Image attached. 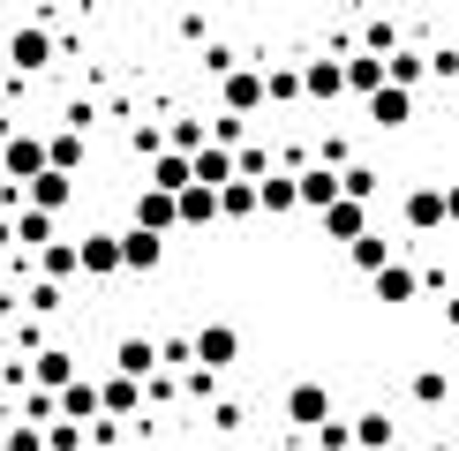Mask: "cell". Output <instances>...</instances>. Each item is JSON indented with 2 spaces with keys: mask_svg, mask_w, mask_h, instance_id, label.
I'll return each mask as SVG.
<instances>
[{
  "mask_svg": "<svg viewBox=\"0 0 459 451\" xmlns=\"http://www.w3.org/2000/svg\"><path fill=\"white\" fill-rule=\"evenodd\" d=\"M0 256H15V226L8 218H0Z\"/></svg>",
  "mask_w": 459,
  "mask_h": 451,
  "instance_id": "obj_42",
  "label": "cell"
},
{
  "mask_svg": "<svg viewBox=\"0 0 459 451\" xmlns=\"http://www.w3.org/2000/svg\"><path fill=\"white\" fill-rule=\"evenodd\" d=\"M219 218H256V181H226L219 188Z\"/></svg>",
  "mask_w": 459,
  "mask_h": 451,
  "instance_id": "obj_32",
  "label": "cell"
},
{
  "mask_svg": "<svg viewBox=\"0 0 459 451\" xmlns=\"http://www.w3.org/2000/svg\"><path fill=\"white\" fill-rule=\"evenodd\" d=\"M151 369H159V338H151V331H128L121 346H113V376H128V384H143Z\"/></svg>",
  "mask_w": 459,
  "mask_h": 451,
  "instance_id": "obj_9",
  "label": "cell"
},
{
  "mask_svg": "<svg viewBox=\"0 0 459 451\" xmlns=\"http://www.w3.org/2000/svg\"><path fill=\"white\" fill-rule=\"evenodd\" d=\"M256 211L264 218H294L301 211V203H294V174H279V166H272V174L256 181Z\"/></svg>",
  "mask_w": 459,
  "mask_h": 451,
  "instance_id": "obj_18",
  "label": "cell"
},
{
  "mask_svg": "<svg viewBox=\"0 0 459 451\" xmlns=\"http://www.w3.org/2000/svg\"><path fill=\"white\" fill-rule=\"evenodd\" d=\"M347 263H354L361 278H369V271H385V263H392V241H385V234H377V226H369V234H361V241H347Z\"/></svg>",
  "mask_w": 459,
  "mask_h": 451,
  "instance_id": "obj_27",
  "label": "cell"
},
{
  "mask_svg": "<svg viewBox=\"0 0 459 451\" xmlns=\"http://www.w3.org/2000/svg\"><path fill=\"white\" fill-rule=\"evenodd\" d=\"M339 83H347L354 98H369V90H385V61H377V53H347V61H339Z\"/></svg>",
  "mask_w": 459,
  "mask_h": 451,
  "instance_id": "obj_19",
  "label": "cell"
},
{
  "mask_svg": "<svg viewBox=\"0 0 459 451\" xmlns=\"http://www.w3.org/2000/svg\"><path fill=\"white\" fill-rule=\"evenodd\" d=\"M361 53L392 61V53H399V23H385V15H369V23H361Z\"/></svg>",
  "mask_w": 459,
  "mask_h": 451,
  "instance_id": "obj_33",
  "label": "cell"
},
{
  "mask_svg": "<svg viewBox=\"0 0 459 451\" xmlns=\"http://www.w3.org/2000/svg\"><path fill=\"white\" fill-rule=\"evenodd\" d=\"M0 353H8V324H0Z\"/></svg>",
  "mask_w": 459,
  "mask_h": 451,
  "instance_id": "obj_44",
  "label": "cell"
},
{
  "mask_svg": "<svg viewBox=\"0 0 459 451\" xmlns=\"http://www.w3.org/2000/svg\"><path fill=\"white\" fill-rule=\"evenodd\" d=\"M204 68H212V75H234L241 53H234V46H204Z\"/></svg>",
  "mask_w": 459,
  "mask_h": 451,
  "instance_id": "obj_37",
  "label": "cell"
},
{
  "mask_svg": "<svg viewBox=\"0 0 459 451\" xmlns=\"http://www.w3.org/2000/svg\"><path fill=\"white\" fill-rule=\"evenodd\" d=\"M75 278H121V241L113 234H83L75 241Z\"/></svg>",
  "mask_w": 459,
  "mask_h": 451,
  "instance_id": "obj_6",
  "label": "cell"
},
{
  "mask_svg": "<svg viewBox=\"0 0 459 451\" xmlns=\"http://www.w3.org/2000/svg\"><path fill=\"white\" fill-rule=\"evenodd\" d=\"M8 226H15V256H38L61 241V218H46V211H15Z\"/></svg>",
  "mask_w": 459,
  "mask_h": 451,
  "instance_id": "obj_13",
  "label": "cell"
},
{
  "mask_svg": "<svg viewBox=\"0 0 459 451\" xmlns=\"http://www.w3.org/2000/svg\"><path fill=\"white\" fill-rule=\"evenodd\" d=\"M407 399H414V406H445V399H452V376L437 369V362H422V369L407 376Z\"/></svg>",
  "mask_w": 459,
  "mask_h": 451,
  "instance_id": "obj_23",
  "label": "cell"
},
{
  "mask_svg": "<svg viewBox=\"0 0 459 451\" xmlns=\"http://www.w3.org/2000/svg\"><path fill=\"white\" fill-rule=\"evenodd\" d=\"M294 75H301V98H324V106L347 90V83H339V61H324V53H316V61H301Z\"/></svg>",
  "mask_w": 459,
  "mask_h": 451,
  "instance_id": "obj_21",
  "label": "cell"
},
{
  "mask_svg": "<svg viewBox=\"0 0 459 451\" xmlns=\"http://www.w3.org/2000/svg\"><path fill=\"white\" fill-rule=\"evenodd\" d=\"M46 451H83V429H68V421H53V429H46Z\"/></svg>",
  "mask_w": 459,
  "mask_h": 451,
  "instance_id": "obj_39",
  "label": "cell"
},
{
  "mask_svg": "<svg viewBox=\"0 0 459 451\" xmlns=\"http://www.w3.org/2000/svg\"><path fill=\"white\" fill-rule=\"evenodd\" d=\"M68 203H75V181H68V174H38V181L23 188V211H46V218H61Z\"/></svg>",
  "mask_w": 459,
  "mask_h": 451,
  "instance_id": "obj_12",
  "label": "cell"
},
{
  "mask_svg": "<svg viewBox=\"0 0 459 451\" xmlns=\"http://www.w3.org/2000/svg\"><path fill=\"white\" fill-rule=\"evenodd\" d=\"M15 309H23V316H53V309H61V286H46V278H30Z\"/></svg>",
  "mask_w": 459,
  "mask_h": 451,
  "instance_id": "obj_34",
  "label": "cell"
},
{
  "mask_svg": "<svg viewBox=\"0 0 459 451\" xmlns=\"http://www.w3.org/2000/svg\"><path fill=\"white\" fill-rule=\"evenodd\" d=\"M99 384V421H136L143 413V384H128V376H91Z\"/></svg>",
  "mask_w": 459,
  "mask_h": 451,
  "instance_id": "obj_7",
  "label": "cell"
},
{
  "mask_svg": "<svg viewBox=\"0 0 459 451\" xmlns=\"http://www.w3.org/2000/svg\"><path fill=\"white\" fill-rule=\"evenodd\" d=\"M219 106H226V121H248V113H264V68H256V61H241L234 75H219Z\"/></svg>",
  "mask_w": 459,
  "mask_h": 451,
  "instance_id": "obj_3",
  "label": "cell"
},
{
  "mask_svg": "<svg viewBox=\"0 0 459 451\" xmlns=\"http://www.w3.org/2000/svg\"><path fill=\"white\" fill-rule=\"evenodd\" d=\"M445 188V226H459V181H437Z\"/></svg>",
  "mask_w": 459,
  "mask_h": 451,
  "instance_id": "obj_41",
  "label": "cell"
},
{
  "mask_svg": "<svg viewBox=\"0 0 459 451\" xmlns=\"http://www.w3.org/2000/svg\"><path fill=\"white\" fill-rule=\"evenodd\" d=\"M422 75H429V53H414V46H399L392 61H385V83L407 90V98H414V83H422Z\"/></svg>",
  "mask_w": 459,
  "mask_h": 451,
  "instance_id": "obj_24",
  "label": "cell"
},
{
  "mask_svg": "<svg viewBox=\"0 0 459 451\" xmlns=\"http://www.w3.org/2000/svg\"><path fill=\"white\" fill-rule=\"evenodd\" d=\"M369 294H377V301H392V309H399V301H414V294H422V271H414L407 256H392L385 271H369Z\"/></svg>",
  "mask_w": 459,
  "mask_h": 451,
  "instance_id": "obj_10",
  "label": "cell"
},
{
  "mask_svg": "<svg viewBox=\"0 0 459 451\" xmlns=\"http://www.w3.org/2000/svg\"><path fill=\"white\" fill-rule=\"evenodd\" d=\"M38 278H46V286H68V278H75V241H53V249H38Z\"/></svg>",
  "mask_w": 459,
  "mask_h": 451,
  "instance_id": "obj_29",
  "label": "cell"
},
{
  "mask_svg": "<svg viewBox=\"0 0 459 451\" xmlns=\"http://www.w3.org/2000/svg\"><path fill=\"white\" fill-rule=\"evenodd\" d=\"M188 181H196V188H212V196H219V188L234 181V150H219V143H204L196 158H188Z\"/></svg>",
  "mask_w": 459,
  "mask_h": 451,
  "instance_id": "obj_15",
  "label": "cell"
},
{
  "mask_svg": "<svg viewBox=\"0 0 459 451\" xmlns=\"http://www.w3.org/2000/svg\"><path fill=\"white\" fill-rule=\"evenodd\" d=\"M234 362H241V331L234 324H196V331H188V369L219 376V369H234Z\"/></svg>",
  "mask_w": 459,
  "mask_h": 451,
  "instance_id": "obj_1",
  "label": "cell"
},
{
  "mask_svg": "<svg viewBox=\"0 0 459 451\" xmlns=\"http://www.w3.org/2000/svg\"><path fill=\"white\" fill-rule=\"evenodd\" d=\"M8 61L23 68V75H38V68H53V30H46V23H23V30L8 38Z\"/></svg>",
  "mask_w": 459,
  "mask_h": 451,
  "instance_id": "obj_11",
  "label": "cell"
},
{
  "mask_svg": "<svg viewBox=\"0 0 459 451\" xmlns=\"http://www.w3.org/2000/svg\"><path fill=\"white\" fill-rule=\"evenodd\" d=\"M445 324H452V331H459V294H452V301H445Z\"/></svg>",
  "mask_w": 459,
  "mask_h": 451,
  "instance_id": "obj_43",
  "label": "cell"
},
{
  "mask_svg": "<svg viewBox=\"0 0 459 451\" xmlns=\"http://www.w3.org/2000/svg\"><path fill=\"white\" fill-rule=\"evenodd\" d=\"M136 234H174V196H159V188H136Z\"/></svg>",
  "mask_w": 459,
  "mask_h": 451,
  "instance_id": "obj_20",
  "label": "cell"
},
{
  "mask_svg": "<svg viewBox=\"0 0 459 451\" xmlns=\"http://www.w3.org/2000/svg\"><path fill=\"white\" fill-rule=\"evenodd\" d=\"M286 421H294V429H324V421H332V391H324L316 376L286 384Z\"/></svg>",
  "mask_w": 459,
  "mask_h": 451,
  "instance_id": "obj_4",
  "label": "cell"
},
{
  "mask_svg": "<svg viewBox=\"0 0 459 451\" xmlns=\"http://www.w3.org/2000/svg\"><path fill=\"white\" fill-rule=\"evenodd\" d=\"M0 451H46V429H30V421H15L8 437H0Z\"/></svg>",
  "mask_w": 459,
  "mask_h": 451,
  "instance_id": "obj_35",
  "label": "cell"
},
{
  "mask_svg": "<svg viewBox=\"0 0 459 451\" xmlns=\"http://www.w3.org/2000/svg\"><path fill=\"white\" fill-rule=\"evenodd\" d=\"M316 451H354V437H347V421H339V413L316 429Z\"/></svg>",
  "mask_w": 459,
  "mask_h": 451,
  "instance_id": "obj_36",
  "label": "cell"
},
{
  "mask_svg": "<svg viewBox=\"0 0 459 451\" xmlns=\"http://www.w3.org/2000/svg\"><path fill=\"white\" fill-rule=\"evenodd\" d=\"M452 451H459V444H452Z\"/></svg>",
  "mask_w": 459,
  "mask_h": 451,
  "instance_id": "obj_45",
  "label": "cell"
},
{
  "mask_svg": "<svg viewBox=\"0 0 459 451\" xmlns=\"http://www.w3.org/2000/svg\"><path fill=\"white\" fill-rule=\"evenodd\" d=\"M38 174H46V136H38V128H15V136H0V181L30 188Z\"/></svg>",
  "mask_w": 459,
  "mask_h": 451,
  "instance_id": "obj_2",
  "label": "cell"
},
{
  "mask_svg": "<svg viewBox=\"0 0 459 451\" xmlns=\"http://www.w3.org/2000/svg\"><path fill=\"white\" fill-rule=\"evenodd\" d=\"M256 68H264V106H294L301 98V75L286 61H256Z\"/></svg>",
  "mask_w": 459,
  "mask_h": 451,
  "instance_id": "obj_28",
  "label": "cell"
},
{
  "mask_svg": "<svg viewBox=\"0 0 459 451\" xmlns=\"http://www.w3.org/2000/svg\"><path fill=\"white\" fill-rule=\"evenodd\" d=\"M53 421H68V429L99 421V384H91V376H75V384H61V391H53Z\"/></svg>",
  "mask_w": 459,
  "mask_h": 451,
  "instance_id": "obj_8",
  "label": "cell"
},
{
  "mask_svg": "<svg viewBox=\"0 0 459 451\" xmlns=\"http://www.w3.org/2000/svg\"><path fill=\"white\" fill-rule=\"evenodd\" d=\"M212 218H219V196H212V188H196V181H188L181 196H174V226H212Z\"/></svg>",
  "mask_w": 459,
  "mask_h": 451,
  "instance_id": "obj_25",
  "label": "cell"
},
{
  "mask_svg": "<svg viewBox=\"0 0 459 451\" xmlns=\"http://www.w3.org/2000/svg\"><path fill=\"white\" fill-rule=\"evenodd\" d=\"M361 106H369V121H377V128H407V121H414V98H407V90H392V83H385V90H369Z\"/></svg>",
  "mask_w": 459,
  "mask_h": 451,
  "instance_id": "obj_22",
  "label": "cell"
},
{
  "mask_svg": "<svg viewBox=\"0 0 459 451\" xmlns=\"http://www.w3.org/2000/svg\"><path fill=\"white\" fill-rule=\"evenodd\" d=\"M121 241V271H159L166 263V241L159 234H136V226H128V234H113Z\"/></svg>",
  "mask_w": 459,
  "mask_h": 451,
  "instance_id": "obj_17",
  "label": "cell"
},
{
  "mask_svg": "<svg viewBox=\"0 0 459 451\" xmlns=\"http://www.w3.org/2000/svg\"><path fill=\"white\" fill-rule=\"evenodd\" d=\"M316 218H324V241H361L369 234V203H347V196L332 211H316Z\"/></svg>",
  "mask_w": 459,
  "mask_h": 451,
  "instance_id": "obj_16",
  "label": "cell"
},
{
  "mask_svg": "<svg viewBox=\"0 0 459 451\" xmlns=\"http://www.w3.org/2000/svg\"><path fill=\"white\" fill-rule=\"evenodd\" d=\"M8 353H23V362H30V353H46V324L15 309V316H8Z\"/></svg>",
  "mask_w": 459,
  "mask_h": 451,
  "instance_id": "obj_31",
  "label": "cell"
},
{
  "mask_svg": "<svg viewBox=\"0 0 459 451\" xmlns=\"http://www.w3.org/2000/svg\"><path fill=\"white\" fill-rule=\"evenodd\" d=\"M23 413H30V429H46L53 421V391H23Z\"/></svg>",
  "mask_w": 459,
  "mask_h": 451,
  "instance_id": "obj_38",
  "label": "cell"
},
{
  "mask_svg": "<svg viewBox=\"0 0 459 451\" xmlns=\"http://www.w3.org/2000/svg\"><path fill=\"white\" fill-rule=\"evenodd\" d=\"M399 218H407V234H437V226H445V188L414 181L407 196H399Z\"/></svg>",
  "mask_w": 459,
  "mask_h": 451,
  "instance_id": "obj_5",
  "label": "cell"
},
{
  "mask_svg": "<svg viewBox=\"0 0 459 451\" xmlns=\"http://www.w3.org/2000/svg\"><path fill=\"white\" fill-rule=\"evenodd\" d=\"M61 384H75V353H68V346L30 353V391H61Z\"/></svg>",
  "mask_w": 459,
  "mask_h": 451,
  "instance_id": "obj_14",
  "label": "cell"
},
{
  "mask_svg": "<svg viewBox=\"0 0 459 451\" xmlns=\"http://www.w3.org/2000/svg\"><path fill=\"white\" fill-rule=\"evenodd\" d=\"M347 437H354V451H392V444H399V429L385 421V413H354Z\"/></svg>",
  "mask_w": 459,
  "mask_h": 451,
  "instance_id": "obj_26",
  "label": "cell"
},
{
  "mask_svg": "<svg viewBox=\"0 0 459 451\" xmlns=\"http://www.w3.org/2000/svg\"><path fill=\"white\" fill-rule=\"evenodd\" d=\"M181 391H188V399H212V391H219V376H204V369H181Z\"/></svg>",
  "mask_w": 459,
  "mask_h": 451,
  "instance_id": "obj_40",
  "label": "cell"
},
{
  "mask_svg": "<svg viewBox=\"0 0 459 451\" xmlns=\"http://www.w3.org/2000/svg\"><path fill=\"white\" fill-rule=\"evenodd\" d=\"M143 188H159V196H181V188H188V158L159 150V158H151V181H143Z\"/></svg>",
  "mask_w": 459,
  "mask_h": 451,
  "instance_id": "obj_30",
  "label": "cell"
}]
</instances>
